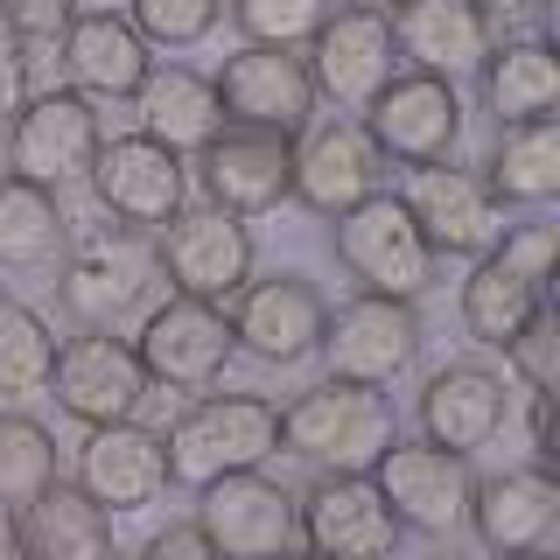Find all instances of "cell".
<instances>
[{
    "label": "cell",
    "mask_w": 560,
    "mask_h": 560,
    "mask_svg": "<svg viewBox=\"0 0 560 560\" xmlns=\"http://www.w3.org/2000/svg\"><path fill=\"white\" fill-rule=\"evenodd\" d=\"M358 127H364L378 162L434 168V162H455V148H463V98H455L448 78L399 70V78L358 113Z\"/></svg>",
    "instance_id": "obj_6"
},
{
    "label": "cell",
    "mask_w": 560,
    "mask_h": 560,
    "mask_svg": "<svg viewBox=\"0 0 560 560\" xmlns=\"http://www.w3.org/2000/svg\"><path fill=\"white\" fill-rule=\"evenodd\" d=\"M197 533L224 560H273L294 547V490H280L259 469H232L197 490Z\"/></svg>",
    "instance_id": "obj_17"
},
{
    "label": "cell",
    "mask_w": 560,
    "mask_h": 560,
    "mask_svg": "<svg viewBox=\"0 0 560 560\" xmlns=\"http://www.w3.org/2000/svg\"><path fill=\"white\" fill-rule=\"evenodd\" d=\"M420 343H428V329H420V308H413V302L358 294V302L329 308L323 350H315V358L329 364V378L385 393V385H399V378L420 364Z\"/></svg>",
    "instance_id": "obj_7"
},
{
    "label": "cell",
    "mask_w": 560,
    "mask_h": 560,
    "mask_svg": "<svg viewBox=\"0 0 560 560\" xmlns=\"http://www.w3.org/2000/svg\"><path fill=\"white\" fill-rule=\"evenodd\" d=\"M393 442H399V413L372 385L323 378L280 407V448L294 463H308L315 477H372V463Z\"/></svg>",
    "instance_id": "obj_1"
},
{
    "label": "cell",
    "mask_w": 560,
    "mask_h": 560,
    "mask_svg": "<svg viewBox=\"0 0 560 560\" xmlns=\"http://www.w3.org/2000/svg\"><path fill=\"white\" fill-rule=\"evenodd\" d=\"M57 364V337L22 294H0V399H35Z\"/></svg>",
    "instance_id": "obj_33"
},
{
    "label": "cell",
    "mask_w": 560,
    "mask_h": 560,
    "mask_svg": "<svg viewBox=\"0 0 560 560\" xmlns=\"http://www.w3.org/2000/svg\"><path fill=\"white\" fill-rule=\"evenodd\" d=\"M483 189L498 203L518 210H547L560 197V127L553 119H525V127H498V148L477 168Z\"/></svg>",
    "instance_id": "obj_28"
},
{
    "label": "cell",
    "mask_w": 560,
    "mask_h": 560,
    "mask_svg": "<svg viewBox=\"0 0 560 560\" xmlns=\"http://www.w3.org/2000/svg\"><path fill=\"white\" fill-rule=\"evenodd\" d=\"M315 98H329L337 113H364L385 84L399 78V49H393V22L372 8H337L302 49Z\"/></svg>",
    "instance_id": "obj_12"
},
{
    "label": "cell",
    "mask_w": 560,
    "mask_h": 560,
    "mask_svg": "<svg viewBox=\"0 0 560 560\" xmlns=\"http://www.w3.org/2000/svg\"><path fill=\"white\" fill-rule=\"evenodd\" d=\"M57 434L28 413H0V512L22 518L49 483H57Z\"/></svg>",
    "instance_id": "obj_32"
},
{
    "label": "cell",
    "mask_w": 560,
    "mask_h": 560,
    "mask_svg": "<svg viewBox=\"0 0 560 560\" xmlns=\"http://www.w3.org/2000/svg\"><path fill=\"white\" fill-rule=\"evenodd\" d=\"M0 22L22 35V43H57L78 22V0H0Z\"/></svg>",
    "instance_id": "obj_38"
},
{
    "label": "cell",
    "mask_w": 560,
    "mask_h": 560,
    "mask_svg": "<svg viewBox=\"0 0 560 560\" xmlns=\"http://www.w3.org/2000/svg\"><path fill=\"white\" fill-rule=\"evenodd\" d=\"M539 302H547V288H533V280L512 273L498 253H483V259H469V280H463V294H455V315H463V329L477 343L504 350L525 323H533Z\"/></svg>",
    "instance_id": "obj_30"
},
{
    "label": "cell",
    "mask_w": 560,
    "mask_h": 560,
    "mask_svg": "<svg viewBox=\"0 0 560 560\" xmlns=\"http://www.w3.org/2000/svg\"><path fill=\"white\" fill-rule=\"evenodd\" d=\"M512 420V385L490 364H442L420 385V442L448 448V455H477L504 434Z\"/></svg>",
    "instance_id": "obj_21"
},
{
    "label": "cell",
    "mask_w": 560,
    "mask_h": 560,
    "mask_svg": "<svg viewBox=\"0 0 560 560\" xmlns=\"http://www.w3.org/2000/svg\"><path fill=\"white\" fill-rule=\"evenodd\" d=\"M483 78V105L498 127H525V119H553L560 105V63L539 35L525 43H490V57L477 63Z\"/></svg>",
    "instance_id": "obj_27"
},
{
    "label": "cell",
    "mask_w": 560,
    "mask_h": 560,
    "mask_svg": "<svg viewBox=\"0 0 560 560\" xmlns=\"http://www.w3.org/2000/svg\"><path fill=\"white\" fill-rule=\"evenodd\" d=\"M197 183L203 203L232 210V218H267L294 197V140L259 127H224L197 154Z\"/></svg>",
    "instance_id": "obj_18"
},
{
    "label": "cell",
    "mask_w": 560,
    "mask_h": 560,
    "mask_svg": "<svg viewBox=\"0 0 560 560\" xmlns=\"http://www.w3.org/2000/svg\"><path fill=\"white\" fill-rule=\"evenodd\" d=\"M294 533L315 560H393L399 525L372 477H315L294 498Z\"/></svg>",
    "instance_id": "obj_19"
},
{
    "label": "cell",
    "mask_w": 560,
    "mask_h": 560,
    "mask_svg": "<svg viewBox=\"0 0 560 560\" xmlns=\"http://www.w3.org/2000/svg\"><path fill=\"white\" fill-rule=\"evenodd\" d=\"M84 183H92V197L113 210L127 232H148V238L189 203V168H183V154H168L162 140H148V133L105 140Z\"/></svg>",
    "instance_id": "obj_14"
},
{
    "label": "cell",
    "mask_w": 560,
    "mask_h": 560,
    "mask_svg": "<svg viewBox=\"0 0 560 560\" xmlns=\"http://www.w3.org/2000/svg\"><path fill=\"white\" fill-rule=\"evenodd\" d=\"M63 253H70V238H63V218H57V189L0 175V267L43 273V267H63Z\"/></svg>",
    "instance_id": "obj_31"
},
{
    "label": "cell",
    "mask_w": 560,
    "mask_h": 560,
    "mask_svg": "<svg viewBox=\"0 0 560 560\" xmlns=\"http://www.w3.org/2000/svg\"><path fill=\"white\" fill-rule=\"evenodd\" d=\"M329 253L364 294H385V302H420L434 288V253L393 189H372L343 218H329Z\"/></svg>",
    "instance_id": "obj_3"
},
{
    "label": "cell",
    "mask_w": 560,
    "mask_h": 560,
    "mask_svg": "<svg viewBox=\"0 0 560 560\" xmlns=\"http://www.w3.org/2000/svg\"><path fill=\"white\" fill-rule=\"evenodd\" d=\"M504 372H512L525 393H553V378H560V315L547 302H539L533 323L504 343Z\"/></svg>",
    "instance_id": "obj_36"
},
{
    "label": "cell",
    "mask_w": 560,
    "mask_h": 560,
    "mask_svg": "<svg viewBox=\"0 0 560 560\" xmlns=\"http://www.w3.org/2000/svg\"><path fill=\"white\" fill-rule=\"evenodd\" d=\"M337 14V0H232V22L245 28V43L267 49H308V35Z\"/></svg>",
    "instance_id": "obj_34"
},
{
    "label": "cell",
    "mask_w": 560,
    "mask_h": 560,
    "mask_svg": "<svg viewBox=\"0 0 560 560\" xmlns=\"http://www.w3.org/2000/svg\"><path fill=\"white\" fill-rule=\"evenodd\" d=\"M372 189H378V154L358 119H308L294 133V203H308L315 218H343Z\"/></svg>",
    "instance_id": "obj_22"
},
{
    "label": "cell",
    "mask_w": 560,
    "mask_h": 560,
    "mask_svg": "<svg viewBox=\"0 0 560 560\" xmlns=\"http://www.w3.org/2000/svg\"><path fill=\"white\" fill-rule=\"evenodd\" d=\"M154 259H162V280L175 294L224 308L253 280V232H245V218H232L218 203H183L154 232Z\"/></svg>",
    "instance_id": "obj_8"
},
{
    "label": "cell",
    "mask_w": 560,
    "mask_h": 560,
    "mask_svg": "<svg viewBox=\"0 0 560 560\" xmlns=\"http://www.w3.org/2000/svg\"><path fill=\"white\" fill-rule=\"evenodd\" d=\"M385 22H393L399 63L428 70V78H448V84L469 78L490 57V43H498V22L477 14L469 0H399Z\"/></svg>",
    "instance_id": "obj_24"
},
{
    "label": "cell",
    "mask_w": 560,
    "mask_h": 560,
    "mask_svg": "<svg viewBox=\"0 0 560 560\" xmlns=\"http://www.w3.org/2000/svg\"><path fill=\"white\" fill-rule=\"evenodd\" d=\"M105 148V119L98 105L70 84H43L28 92V105L8 119V175H22L35 189H70L84 183Z\"/></svg>",
    "instance_id": "obj_5"
},
{
    "label": "cell",
    "mask_w": 560,
    "mask_h": 560,
    "mask_svg": "<svg viewBox=\"0 0 560 560\" xmlns=\"http://www.w3.org/2000/svg\"><path fill=\"white\" fill-rule=\"evenodd\" d=\"M273 560H315V553H294V547H288V553H273Z\"/></svg>",
    "instance_id": "obj_46"
},
{
    "label": "cell",
    "mask_w": 560,
    "mask_h": 560,
    "mask_svg": "<svg viewBox=\"0 0 560 560\" xmlns=\"http://www.w3.org/2000/svg\"><path fill=\"white\" fill-rule=\"evenodd\" d=\"M0 560H28V547H22V525H14V512H0Z\"/></svg>",
    "instance_id": "obj_43"
},
{
    "label": "cell",
    "mask_w": 560,
    "mask_h": 560,
    "mask_svg": "<svg viewBox=\"0 0 560 560\" xmlns=\"http://www.w3.org/2000/svg\"><path fill=\"white\" fill-rule=\"evenodd\" d=\"M224 315H232V343L245 350V358L288 372V364H308L315 350H323L329 302H323V288H315V280L273 273V280H245Z\"/></svg>",
    "instance_id": "obj_13"
},
{
    "label": "cell",
    "mask_w": 560,
    "mask_h": 560,
    "mask_svg": "<svg viewBox=\"0 0 560 560\" xmlns=\"http://www.w3.org/2000/svg\"><path fill=\"white\" fill-rule=\"evenodd\" d=\"M63 78H70V92H84V98H133L140 92V78L154 70L148 57V43L133 35V22L119 8H78V22H70L63 35Z\"/></svg>",
    "instance_id": "obj_25"
},
{
    "label": "cell",
    "mask_w": 560,
    "mask_h": 560,
    "mask_svg": "<svg viewBox=\"0 0 560 560\" xmlns=\"http://www.w3.org/2000/svg\"><path fill=\"white\" fill-rule=\"evenodd\" d=\"M498 560H553L547 547H533V553H498Z\"/></svg>",
    "instance_id": "obj_45"
},
{
    "label": "cell",
    "mask_w": 560,
    "mask_h": 560,
    "mask_svg": "<svg viewBox=\"0 0 560 560\" xmlns=\"http://www.w3.org/2000/svg\"><path fill=\"white\" fill-rule=\"evenodd\" d=\"M218 105H224V127H259V133H302L315 113V84L302 49H267V43H245L224 57L218 78Z\"/></svg>",
    "instance_id": "obj_15"
},
{
    "label": "cell",
    "mask_w": 560,
    "mask_h": 560,
    "mask_svg": "<svg viewBox=\"0 0 560 560\" xmlns=\"http://www.w3.org/2000/svg\"><path fill=\"white\" fill-rule=\"evenodd\" d=\"M343 8H372V14H393L399 0H343Z\"/></svg>",
    "instance_id": "obj_44"
},
{
    "label": "cell",
    "mask_w": 560,
    "mask_h": 560,
    "mask_svg": "<svg viewBox=\"0 0 560 560\" xmlns=\"http://www.w3.org/2000/svg\"><path fill=\"white\" fill-rule=\"evenodd\" d=\"M463 525L483 539L490 560L547 547L553 525H560V483H553V469L533 463V469H498V477L469 483V518Z\"/></svg>",
    "instance_id": "obj_23"
},
{
    "label": "cell",
    "mask_w": 560,
    "mask_h": 560,
    "mask_svg": "<svg viewBox=\"0 0 560 560\" xmlns=\"http://www.w3.org/2000/svg\"><path fill=\"white\" fill-rule=\"evenodd\" d=\"M127 22L148 49H197L224 22V0H127Z\"/></svg>",
    "instance_id": "obj_35"
},
{
    "label": "cell",
    "mask_w": 560,
    "mask_h": 560,
    "mask_svg": "<svg viewBox=\"0 0 560 560\" xmlns=\"http://www.w3.org/2000/svg\"><path fill=\"white\" fill-rule=\"evenodd\" d=\"M267 455H280V407L259 393H203L162 434L168 483L183 490H203L232 469H259Z\"/></svg>",
    "instance_id": "obj_2"
},
{
    "label": "cell",
    "mask_w": 560,
    "mask_h": 560,
    "mask_svg": "<svg viewBox=\"0 0 560 560\" xmlns=\"http://www.w3.org/2000/svg\"><path fill=\"white\" fill-rule=\"evenodd\" d=\"M553 393H525V442H533V463H553Z\"/></svg>",
    "instance_id": "obj_41"
},
{
    "label": "cell",
    "mask_w": 560,
    "mask_h": 560,
    "mask_svg": "<svg viewBox=\"0 0 560 560\" xmlns=\"http://www.w3.org/2000/svg\"><path fill=\"white\" fill-rule=\"evenodd\" d=\"M43 393L57 399V413H70L78 428H119V420H133L140 399H148V372H140L127 337L84 329V337L57 343V364H49Z\"/></svg>",
    "instance_id": "obj_10"
},
{
    "label": "cell",
    "mask_w": 560,
    "mask_h": 560,
    "mask_svg": "<svg viewBox=\"0 0 560 560\" xmlns=\"http://www.w3.org/2000/svg\"><path fill=\"white\" fill-rule=\"evenodd\" d=\"M133 119L148 140H162L168 154H203L210 140L224 133V105H218V84L189 63H154L133 92Z\"/></svg>",
    "instance_id": "obj_26"
},
{
    "label": "cell",
    "mask_w": 560,
    "mask_h": 560,
    "mask_svg": "<svg viewBox=\"0 0 560 560\" xmlns=\"http://www.w3.org/2000/svg\"><path fill=\"white\" fill-rule=\"evenodd\" d=\"M70 483H78L105 518L148 512V504L168 490L162 434L140 428V420H119V428H84V442H78V477H70Z\"/></svg>",
    "instance_id": "obj_20"
},
{
    "label": "cell",
    "mask_w": 560,
    "mask_h": 560,
    "mask_svg": "<svg viewBox=\"0 0 560 560\" xmlns=\"http://www.w3.org/2000/svg\"><path fill=\"white\" fill-rule=\"evenodd\" d=\"M372 483L385 498L399 533H428V539H448L463 533L469 518V455H448L434 442H393L372 463Z\"/></svg>",
    "instance_id": "obj_11"
},
{
    "label": "cell",
    "mask_w": 560,
    "mask_h": 560,
    "mask_svg": "<svg viewBox=\"0 0 560 560\" xmlns=\"http://www.w3.org/2000/svg\"><path fill=\"white\" fill-rule=\"evenodd\" d=\"M498 259L512 273H525L533 288H547V280H553V224H504Z\"/></svg>",
    "instance_id": "obj_37"
},
{
    "label": "cell",
    "mask_w": 560,
    "mask_h": 560,
    "mask_svg": "<svg viewBox=\"0 0 560 560\" xmlns=\"http://www.w3.org/2000/svg\"><path fill=\"white\" fill-rule=\"evenodd\" d=\"M477 14H490V22H512V14H533L539 0H469Z\"/></svg>",
    "instance_id": "obj_42"
},
{
    "label": "cell",
    "mask_w": 560,
    "mask_h": 560,
    "mask_svg": "<svg viewBox=\"0 0 560 560\" xmlns=\"http://www.w3.org/2000/svg\"><path fill=\"white\" fill-rule=\"evenodd\" d=\"M162 259H154V238L148 232H105L92 245H70L63 253V280H57V294H63V308L78 315L84 329H127L140 323L154 302H162Z\"/></svg>",
    "instance_id": "obj_4"
},
{
    "label": "cell",
    "mask_w": 560,
    "mask_h": 560,
    "mask_svg": "<svg viewBox=\"0 0 560 560\" xmlns=\"http://www.w3.org/2000/svg\"><path fill=\"white\" fill-rule=\"evenodd\" d=\"M35 92V43H22L8 22H0V119H14Z\"/></svg>",
    "instance_id": "obj_39"
},
{
    "label": "cell",
    "mask_w": 560,
    "mask_h": 560,
    "mask_svg": "<svg viewBox=\"0 0 560 560\" xmlns=\"http://www.w3.org/2000/svg\"><path fill=\"white\" fill-rule=\"evenodd\" d=\"M140 560H224V553L210 547V539L197 533V518H189V525H162V533L140 547Z\"/></svg>",
    "instance_id": "obj_40"
},
{
    "label": "cell",
    "mask_w": 560,
    "mask_h": 560,
    "mask_svg": "<svg viewBox=\"0 0 560 560\" xmlns=\"http://www.w3.org/2000/svg\"><path fill=\"white\" fill-rule=\"evenodd\" d=\"M413 210L420 238H428L434 259H483L498 253L504 238V203L483 189L477 168H455V162H434V168H413L407 197H399Z\"/></svg>",
    "instance_id": "obj_16"
},
{
    "label": "cell",
    "mask_w": 560,
    "mask_h": 560,
    "mask_svg": "<svg viewBox=\"0 0 560 560\" xmlns=\"http://www.w3.org/2000/svg\"><path fill=\"white\" fill-rule=\"evenodd\" d=\"M133 358L148 385H168V393H210L224 378V364L238 358L232 343V315L218 302H189V294H168L140 315Z\"/></svg>",
    "instance_id": "obj_9"
},
{
    "label": "cell",
    "mask_w": 560,
    "mask_h": 560,
    "mask_svg": "<svg viewBox=\"0 0 560 560\" xmlns=\"http://www.w3.org/2000/svg\"><path fill=\"white\" fill-rule=\"evenodd\" d=\"M14 525H22L28 560H98V553H113V518H105L78 483H63V477L49 483Z\"/></svg>",
    "instance_id": "obj_29"
}]
</instances>
